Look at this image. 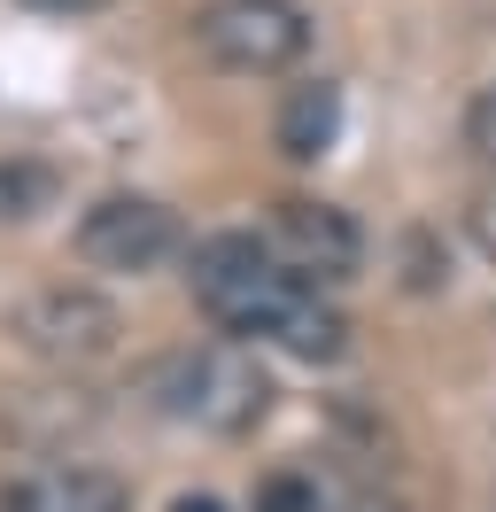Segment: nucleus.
I'll return each instance as SVG.
<instances>
[{"instance_id":"nucleus-1","label":"nucleus","mask_w":496,"mask_h":512,"mask_svg":"<svg viewBox=\"0 0 496 512\" xmlns=\"http://www.w3.org/2000/svg\"><path fill=\"white\" fill-rule=\"evenodd\" d=\"M186 280H194V303L225 334H241V342H279L303 365H326V357L349 350V319L310 288L303 272H287L279 249L256 241V233H210V241H194Z\"/></svg>"},{"instance_id":"nucleus-2","label":"nucleus","mask_w":496,"mask_h":512,"mask_svg":"<svg viewBox=\"0 0 496 512\" xmlns=\"http://www.w3.org/2000/svg\"><path fill=\"white\" fill-rule=\"evenodd\" d=\"M148 404L210 435H241L272 412V381L241 342H202V350H171L163 365H148Z\"/></svg>"},{"instance_id":"nucleus-3","label":"nucleus","mask_w":496,"mask_h":512,"mask_svg":"<svg viewBox=\"0 0 496 512\" xmlns=\"http://www.w3.org/2000/svg\"><path fill=\"white\" fill-rule=\"evenodd\" d=\"M194 47H202L217 70L272 78V70L310 55V16L295 0H210V8L194 16Z\"/></svg>"},{"instance_id":"nucleus-4","label":"nucleus","mask_w":496,"mask_h":512,"mask_svg":"<svg viewBox=\"0 0 496 512\" xmlns=\"http://www.w3.org/2000/svg\"><path fill=\"white\" fill-rule=\"evenodd\" d=\"M8 334L24 342L31 357H55V365H93V357L117 350L124 311L93 288H39L8 311Z\"/></svg>"},{"instance_id":"nucleus-5","label":"nucleus","mask_w":496,"mask_h":512,"mask_svg":"<svg viewBox=\"0 0 496 512\" xmlns=\"http://www.w3.org/2000/svg\"><path fill=\"white\" fill-rule=\"evenodd\" d=\"M264 241L279 249L287 272H303L310 288H341V280H357V264H365V233H357V218L334 210V202H303V194L272 210Z\"/></svg>"},{"instance_id":"nucleus-6","label":"nucleus","mask_w":496,"mask_h":512,"mask_svg":"<svg viewBox=\"0 0 496 512\" xmlns=\"http://www.w3.org/2000/svg\"><path fill=\"white\" fill-rule=\"evenodd\" d=\"M171 249H179V218L148 194H101L78 218V256L93 272H155Z\"/></svg>"},{"instance_id":"nucleus-7","label":"nucleus","mask_w":496,"mask_h":512,"mask_svg":"<svg viewBox=\"0 0 496 512\" xmlns=\"http://www.w3.org/2000/svg\"><path fill=\"white\" fill-rule=\"evenodd\" d=\"M0 512H132V497L101 466H39L0 489Z\"/></svg>"},{"instance_id":"nucleus-8","label":"nucleus","mask_w":496,"mask_h":512,"mask_svg":"<svg viewBox=\"0 0 496 512\" xmlns=\"http://www.w3.org/2000/svg\"><path fill=\"white\" fill-rule=\"evenodd\" d=\"M341 132V86H326V78H310V86H287V101H279V156L287 163H318L326 148H334Z\"/></svg>"},{"instance_id":"nucleus-9","label":"nucleus","mask_w":496,"mask_h":512,"mask_svg":"<svg viewBox=\"0 0 496 512\" xmlns=\"http://www.w3.org/2000/svg\"><path fill=\"white\" fill-rule=\"evenodd\" d=\"M47 202H55V171L47 163H0V218L8 225L39 218Z\"/></svg>"},{"instance_id":"nucleus-10","label":"nucleus","mask_w":496,"mask_h":512,"mask_svg":"<svg viewBox=\"0 0 496 512\" xmlns=\"http://www.w3.org/2000/svg\"><path fill=\"white\" fill-rule=\"evenodd\" d=\"M256 512H318V481L310 474H264L256 481Z\"/></svg>"},{"instance_id":"nucleus-11","label":"nucleus","mask_w":496,"mask_h":512,"mask_svg":"<svg viewBox=\"0 0 496 512\" xmlns=\"http://www.w3.org/2000/svg\"><path fill=\"white\" fill-rule=\"evenodd\" d=\"M465 140H473V156H481V163H496V86L473 94V109H465Z\"/></svg>"},{"instance_id":"nucleus-12","label":"nucleus","mask_w":496,"mask_h":512,"mask_svg":"<svg viewBox=\"0 0 496 512\" xmlns=\"http://www.w3.org/2000/svg\"><path fill=\"white\" fill-rule=\"evenodd\" d=\"M465 225H473V241H481V256H496V187L473 194V210H465Z\"/></svg>"},{"instance_id":"nucleus-13","label":"nucleus","mask_w":496,"mask_h":512,"mask_svg":"<svg viewBox=\"0 0 496 512\" xmlns=\"http://www.w3.org/2000/svg\"><path fill=\"white\" fill-rule=\"evenodd\" d=\"M334 512H403V505H396V497H341Z\"/></svg>"},{"instance_id":"nucleus-14","label":"nucleus","mask_w":496,"mask_h":512,"mask_svg":"<svg viewBox=\"0 0 496 512\" xmlns=\"http://www.w3.org/2000/svg\"><path fill=\"white\" fill-rule=\"evenodd\" d=\"M31 8H62V16H86V8H101V0H31Z\"/></svg>"},{"instance_id":"nucleus-15","label":"nucleus","mask_w":496,"mask_h":512,"mask_svg":"<svg viewBox=\"0 0 496 512\" xmlns=\"http://www.w3.org/2000/svg\"><path fill=\"white\" fill-rule=\"evenodd\" d=\"M171 512H225L217 497H171Z\"/></svg>"}]
</instances>
